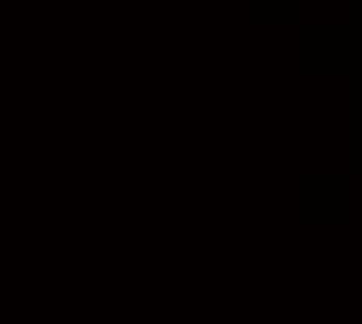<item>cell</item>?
Returning a JSON list of instances; mask_svg holds the SVG:
<instances>
[]
</instances>
